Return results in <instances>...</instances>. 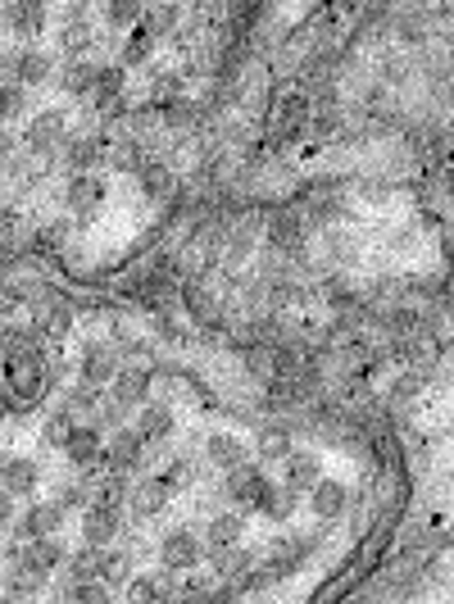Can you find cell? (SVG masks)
Masks as SVG:
<instances>
[{
  "label": "cell",
  "mask_w": 454,
  "mask_h": 604,
  "mask_svg": "<svg viewBox=\"0 0 454 604\" xmlns=\"http://www.w3.org/2000/svg\"><path fill=\"white\" fill-rule=\"evenodd\" d=\"M55 73V55L41 50V46H5L0 50V77L5 82H19V87H46Z\"/></svg>",
  "instance_id": "1"
},
{
  "label": "cell",
  "mask_w": 454,
  "mask_h": 604,
  "mask_svg": "<svg viewBox=\"0 0 454 604\" xmlns=\"http://www.w3.org/2000/svg\"><path fill=\"white\" fill-rule=\"evenodd\" d=\"M64 132H69V119H64V109H37L33 119H27L23 128V150L33 155V159H55L60 155V142H64Z\"/></svg>",
  "instance_id": "2"
},
{
  "label": "cell",
  "mask_w": 454,
  "mask_h": 604,
  "mask_svg": "<svg viewBox=\"0 0 454 604\" xmlns=\"http://www.w3.org/2000/svg\"><path fill=\"white\" fill-rule=\"evenodd\" d=\"M201 559H205V541L191 528H174L159 536V564L168 572H191V568H201Z\"/></svg>",
  "instance_id": "3"
},
{
  "label": "cell",
  "mask_w": 454,
  "mask_h": 604,
  "mask_svg": "<svg viewBox=\"0 0 454 604\" xmlns=\"http://www.w3.org/2000/svg\"><path fill=\"white\" fill-rule=\"evenodd\" d=\"M50 23L46 0H0V27L14 37H41Z\"/></svg>",
  "instance_id": "4"
},
{
  "label": "cell",
  "mask_w": 454,
  "mask_h": 604,
  "mask_svg": "<svg viewBox=\"0 0 454 604\" xmlns=\"http://www.w3.org/2000/svg\"><path fill=\"white\" fill-rule=\"evenodd\" d=\"M119 528H123V509H119V500L100 496V500L87 505V518H82V541H87L92 551H100V545H109L113 536H119Z\"/></svg>",
  "instance_id": "5"
},
{
  "label": "cell",
  "mask_w": 454,
  "mask_h": 604,
  "mask_svg": "<svg viewBox=\"0 0 454 604\" xmlns=\"http://www.w3.org/2000/svg\"><path fill=\"white\" fill-rule=\"evenodd\" d=\"M60 528H64V509L55 500H33L27 509L14 514L10 532H19L23 541H37V536H60Z\"/></svg>",
  "instance_id": "6"
},
{
  "label": "cell",
  "mask_w": 454,
  "mask_h": 604,
  "mask_svg": "<svg viewBox=\"0 0 454 604\" xmlns=\"http://www.w3.org/2000/svg\"><path fill=\"white\" fill-rule=\"evenodd\" d=\"M146 450H151V446L136 436V427H119V432H113L109 442H105L100 463H109V469L123 478V473H136V469H141V459H146Z\"/></svg>",
  "instance_id": "7"
},
{
  "label": "cell",
  "mask_w": 454,
  "mask_h": 604,
  "mask_svg": "<svg viewBox=\"0 0 454 604\" xmlns=\"http://www.w3.org/2000/svg\"><path fill=\"white\" fill-rule=\"evenodd\" d=\"M100 450H105V427L92 419V423H73V432H69V442H64V455H69V463L77 473H87V469H96L100 463Z\"/></svg>",
  "instance_id": "8"
},
{
  "label": "cell",
  "mask_w": 454,
  "mask_h": 604,
  "mask_svg": "<svg viewBox=\"0 0 454 604\" xmlns=\"http://www.w3.org/2000/svg\"><path fill=\"white\" fill-rule=\"evenodd\" d=\"M0 486H5L14 500H33L37 486H41L37 459H27V455H5V459H0Z\"/></svg>",
  "instance_id": "9"
},
{
  "label": "cell",
  "mask_w": 454,
  "mask_h": 604,
  "mask_svg": "<svg viewBox=\"0 0 454 604\" xmlns=\"http://www.w3.org/2000/svg\"><path fill=\"white\" fill-rule=\"evenodd\" d=\"M350 509V486L336 482V478H319L309 486V514L323 518V523H336V518H346Z\"/></svg>",
  "instance_id": "10"
},
{
  "label": "cell",
  "mask_w": 454,
  "mask_h": 604,
  "mask_svg": "<svg viewBox=\"0 0 454 604\" xmlns=\"http://www.w3.org/2000/svg\"><path fill=\"white\" fill-rule=\"evenodd\" d=\"M46 578H50V572L37 568V559L27 555V545H23V551L14 545L10 559H5V591L10 595H37L46 587Z\"/></svg>",
  "instance_id": "11"
},
{
  "label": "cell",
  "mask_w": 454,
  "mask_h": 604,
  "mask_svg": "<svg viewBox=\"0 0 454 604\" xmlns=\"http://www.w3.org/2000/svg\"><path fill=\"white\" fill-rule=\"evenodd\" d=\"M105 155V142L96 132H64V142H60V159L69 164L73 173H92L96 164Z\"/></svg>",
  "instance_id": "12"
},
{
  "label": "cell",
  "mask_w": 454,
  "mask_h": 604,
  "mask_svg": "<svg viewBox=\"0 0 454 604\" xmlns=\"http://www.w3.org/2000/svg\"><path fill=\"white\" fill-rule=\"evenodd\" d=\"M174 432H178V419H174V409L168 404H155L146 400L141 404V419H136V436L146 442L151 450H159L164 442H174Z\"/></svg>",
  "instance_id": "13"
},
{
  "label": "cell",
  "mask_w": 454,
  "mask_h": 604,
  "mask_svg": "<svg viewBox=\"0 0 454 604\" xmlns=\"http://www.w3.org/2000/svg\"><path fill=\"white\" fill-rule=\"evenodd\" d=\"M146 400H151V373L146 369H128V373L109 377V404H119L123 414L128 409H141Z\"/></svg>",
  "instance_id": "14"
},
{
  "label": "cell",
  "mask_w": 454,
  "mask_h": 604,
  "mask_svg": "<svg viewBox=\"0 0 454 604\" xmlns=\"http://www.w3.org/2000/svg\"><path fill=\"white\" fill-rule=\"evenodd\" d=\"M268 478H264V469L260 463H250V459H241V463H232L227 469V482H223V491H227V500H237V505H254V496H260V486H264Z\"/></svg>",
  "instance_id": "15"
},
{
  "label": "cell",
  "mask_w": 454,
  "mask_h": 604,
  "mask_svg": "<svg viewBox=\"0 0 454 604\" xmlns=\"http://www.w3.org/2000/svg\"><path fill=\"white\" fill-rule=\"evenodd\" d=\"M100 201H105V182L96 178V173H73L69 182H64V209L69 214H92V209H100Z\"/></svg>",
  "instance_id": "16"
},
{
  "label": "cell",
  "mask_w": 454,
  "mask_h": 604,
  "mask_svg": "<svg viewBox=\"0 0 454 604\" xmlns=\"http://www.w3.org/2000/svg\"><path fill=\"white\" fill-rule=\"evenodd\" d=\"M296 496H300L296 486H273V482H264V486H260V496H254V505H250V509H254V514H264L268 523H287V518L300 509V500H296Z\"/></svg>",
  "instance_id": "17"
},
{
  "label": "cell",
  "mask_w": 454,
  "mask_h": 604,
  "mask_svg": "<svg viewBox=\"0 0 454 604\" xmlns=\"http://www.w3.org/2000/svg\"><path fill=\"white\" fill-rule=\"evenodd\" d=\"M168 500H174V491L164 486V478H146L132 491V518H141V523H146V518H159L168 509Z\"/></svg>",
  "instance_id": "18"
},
{
  "label": "cell",
  "mask_w": 454,
  "mask_h": 604,
  "mask_svg": "<svg viewBox=\"0 0 454 604\" xmlns=\"http://www.w3.org/2000/svg\"><path fill=\"white\" fill-rule=\"evenodd\" d=\"M241 459H246L241 436H232V432H210V436H205V463H210V469L227 473V469H232V463H241Z\"/></svg>",
  "instance_id": "19"
},
{
  "label": "cell",
  "mask_w": 454,
  "mask_h": 604,
  "mask_svg": "<svg viewBox=\"0 0 454 604\" xmlns=\"http://www.w3.org/2000/svg\"><path fill=\"white\" fill-rule=\"evenodd\" d=\"M241 536H246V518L237 509L214 514L205 523V551H227V545H237Z\"/></svg>",
  "instance_id": "20"
},
{
  "label": "cell",
  "mask_w": 454,
  "mask_h": 604,
  "mask_svg": "<svg viewBox=\"0 0 454 604\" xmlns=\"http://www.w3.org/2000/svg\"><path fill=\"white\" fill-rule=\"evenodd\" d=\"M113 373H119V360H113V350L105 341L82 350V382H92V387H109Z\"/></svg>",
  "instance_id": "21"
},
{
  "label": "cell",
  "mask_w": 454,
  "mask_h": 604,
  "mask_svg": "<svg viewBox=\"0 0 454 604\" xmlns=\"http://www.w3.org/2000/svg\"><path fill=\"white\" fill-rule=\"evenodd\" d=\"M123 92H128V69L123 64H96L92 100L96 105H113V100H123Z\"/></svg>",
  "instance_id": "22"
},
{
  "label": "cell",
  "mask_w": 454,
  "mask_h": 604,
  "mask_svg": "<svg viewBox=\"0 0 454 604\" xmlns=\"http://www.w3.org/2000/svg\"><path fill=\"white\" fill-rule=\"evenodd\" d=\"M60 50L69 55V60H77V55H92L96 50V33H92V19H64L60 23Z\"/></svg>",
  "instance_id": "23"
},
{
  "label": "cell",
  "mask_w": 454,
  "mask_h": 604,
  "mask_svg": "<svg viewBox=\"0 0 454 604\" xmlns=\"http://www.w3.org/2000/svg\"><path fill=\"white\" fill-rule=\"evenodd\" d=\"M282 463H287V486H296V491H309L323 478V459L314 450H291Z\"/></svg>",
  "instance_id": "24"
},
{
  "label": "cell",
  "mask_w": 454,
  "mask_h": 604,
  "mask_svg": "<svg viewBox=\"0 0 454 604\" xmlns=\"http://www.w3.org/2000/svg\"><path fill=\"white\" fill-rule=\"evenodd\" d=\"M141 14H146V0H100V19L109 33H128Z\"/></svg>",
  "instance_id": "25"
},
{
  "label": "cell",
  "mask_w": 454,
  "mask_h": 604,
  "mask_svg": "<svg viewBox=\"0 0 454 604\" xmlns=\"http://www.w3.org/2000/svg\"><path fill=\"white\" fill-rule=\"evenodd\" d=\"M155 46H159V37H155V27H151L146 19H136V23L128 27L123 64H141V60H151V55H155Z\"/></svg>",
  "instance_id": "26"
},
{
  "label": "cell",
  "mask_w": 454,
  "mask_h": 604,
  "mask_svg": "<svg viewBox=\"0 0 454 604\" xmlns=\"http://www.w3.org/2000/svg\"><path fill=\"white\" fill-rule=\"evenodd\" d=\"M92 77H96V60H92V55H77V60L64 64L60 87H64L69 96H92Z\"/></svg>",
  "instance_id": "27"
},
{
  "label": "cell",
  "mask_w": 454,
  "mask_h": 604,
  "mask_svg": "<svg viewBox=\"0 0 454 604\" xmlns=\"http://www.w3.org/2000/svg\"><path fill=\"white\" fill-rule=\"evenodd\" d=\"M128 595L132 600H168V595H174V578H168V568H159V572H136V578L128 582Z\"/></svg>",
  "instance_id": "28"
},
{
  "label": "cell",
  "mask_w": 454,
  "mask_h": 604,
  "mask_svg": "<svg viewBox=\"0 0 454 604\" xmlns=\"http://www.w3.org/2000/svg\"><path fill=\"white\" fill-rule=\"evenodd\" d=\"M27 114H33L27 87H19V82H5V77H0V123H14V119H27Z\"/></svg>",
  "instance_id": "29"
},
{
  "label": "cell",
  "mask_w": 454,
  "mask_h": 604,
  "mask_svg": "<svg viewBox=\"0 0 454 604\" xmlns=\"http://www.w3.org/2000/svg\"><path fill=\"white\" fill-rule=\"evenodd\" d=\"M23 545H27V555L37 559L41 572H60V568L69 564V551H64V545L55 541V536H37V541H23Z\"/></svg>",
  "instance_id": "30"
},
{
  "label": "cell",
  "mask_w": 454,
  "mask_h": 604,
  "mask_svg": "<svg viewBox=\"0 0 454 604\" xmlns=\"http://www.w3.org/2000/svg\"><path fill=\"white\" fill-rule=\"evenodd\" d=\"M64 409H69L73 419H96L100 387H92V382H77V387H69V396H64Z\"/></svg>",
  "instance_id": "31"
},
{
  "label": "cell",
  "mask_w": 454,
  "mask_h": 604,
  "mask_svg": "<svg viewBox=\"0 0 454 604\" xmlns=\"http://www.w3.org/2000/svg\"><path fill=\"white\" fill-rule=\"evenodd\" d=\"M73 423H77V419H73L69 409L60 404V409H55V414H50V419L41 423V446H46V450H64V442H69Z\"/></svg>",
  "instance_id": "32"
},
{
  "label": "cell",
  "mask_w": 454,
  "mask_h": 604,
  "mask_svg": "<svg viewBox=\"0 0 454 604\" xmlns=\"http://www.w3.org/2000/svg\"><path fill=\"white\" fill-rule=\"evenodd\" d=\"M296 446H291V432L287 427H264L260 432V459L264 463H282Z\"/></svg>",
  "instance_id": "33"
},
{
  "label": "cell",
  "mask_w": 454,
  "mask_h": 604,
  "mask_svg": "<svg viewBox=\"0 0 454 604\" xmlns=\"http://www.w3.org/2000/svg\"><path fill=\"white\" fill-rule=\"evenodd\" d=\"M136 178H141V191H146V196H168V191H174V173L168 169H159V164H146L141 159V169H136Z\"/></svg>",
  "instance_id": "34"
},
{
  "label": "cell",
  "mask_w": 454,
  "mask_h": 604,
  "mask_svg": "<svg viewBox=\"0 0 454 604\" xmlns=\"http://www.w3.org/2000/svg\"><path fill=\"white\" fill-rule=\"evenodd\" d=\"M113 169H119V173H136L141 169V150H136V142H128V136H123V142L119 146H113Z\"/></svg>",
  "instance_id": "35"
},
{
  "label": "cell",
  "mask_w": 454,
  "mask_h": 604,
  "mask_svg": "<svg viewBox=\"0 0 454 604\" xmlns=\"http://www.w3.org/2000/svg\"><path fill=\"white\" fill-rule=\"evenodd\" d=\"M159 478H164L168 491H182V486H191V478H195V463H191V459H178V463H168V473H159Z\"/></svg>",
  "instance_id": "36"
},
{
  "label": "cell",
  "mask_w": 454,
  "mask_h": 604,
  "mask_svg": "<svg viewBox=\"0 0 454 604\" xmlns=\"http://www.w3.org/2000/svg\"><path fill=\"white\" fill-rule=\"evenodd\" d=\"M69 595H73V600H105L109 587H105L100 578H77V582L69 587Z\"/></svg>",
  "instance_id": "37"
},
{
  "label": "cell",
  "mask_w": 454,
  "mask_h": 604,
  "mask_svg": "<svg viewBox=\"0 0 454 604\" xmlns=\"http://www.w3.org/2000/svg\"><path fill=\"white\" fill-rule=\"evenodd\" d=\"M14 514H19V500L10 496L5 486H0V532H10V528H14Z\"/></svg>",
  "instance_id": "38"
},
{
  "label": "cell",
  "mask_w": 454,
  "mask_h": 604,
  "mask_svg": "<svg viewBox=\"0 0 454 604\" xmlns=\"http://www.w3.org/2000/svg\"><path fill=\"white\" fill-rule=\"evenodd\" d=\"M178 87H182L178 73H159V77H155V96H178Z\"/></svg>",
  "instance_id": "39"
},
{
  "label": "cell",
  "mask_w": 454,
  "mask_h": 604,
  "mask_svg": "<svg viewBox=\"0 0 454 604\" xmlns=\"http://www.w3.org/2000/svg\"><path fill=\"white\" fill-rule=\"evenodd\" d=\"M10 155H14V136L5 132V123H0V164H5Z\"/></svg>",
  "instance_id": "40"
},
{
  "label": "cell",
  "mask_w": 454,
  "mask_h": 604,
  "mask_svg": "<svg viewBox=\"0 0 454 604\" xmlns=\"http://www.w3.org/2000/svg\"><path fill=\"white\" fill-rule=\"evenodd\" d=\"M401 37L405 41H422V27L418 23H401Z\"/></svg>",
  "instance_id": "41"
}]
</instances>
